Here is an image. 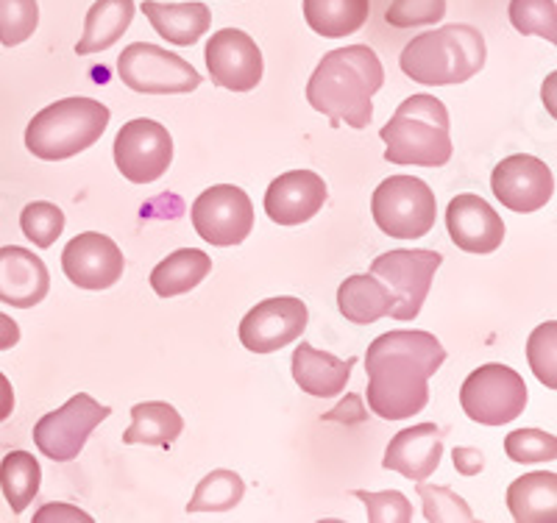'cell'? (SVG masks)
<instances>
[{
	"mask_svg": "<svg viewBox=\"0 0 557 523\" xmlns=\"http://www.w3.org/2000/svg\"><path fill=\"white\" fill-rule=\"evenodd\" d=\"M446 362V348L430 332H387L366 353L368 407L382 421H405L430 401V378Z\"/></svg>",
	"mask_w": 557,
	"mask_h": 523,
	"instance_id": "1",
	"label": "cell"
},
{
	"mask_svg": "<svg viewBox=\"0 0 557 523\" xmlns=\"http://www.w3.org/2000/svg\"><path fill=\"white\" fill-rule=\"evenodd\" d=\"M385 84V67L374 48L346 45L330 51L307 84V101L315 112L326 114L332 126L366 128L374 117V98Z\"/></svg>",
	"mask_w": 557,
	"mask_h": 523,
	"instance_id": "2",
	"label": "cell"
},
{
	"mask_svg": "<svg viewBox=\"0 0 557 523\" xmlns=\"http://www.w3.org/2000/svg\"><path fill=\"white\" fill-rule=\"evenodd\" d=\"M485 37L474 26L451 23L435 32L418 34L401 51V70L426 87H449L474 78L485 67Z\"/></svg>",
	"mask_w": 557,
	"mask_h": 523,
	"instance_id": "3",
	"label": "cell"
},
{
	"mask_svg": "<svg viewBox=\"0 0 557 523\" xmlns=\"http://www.w3.org/2000/svg\"><path fill=\"white\" fill-rule=\"evenodd\" d=\"M385 159L393 164L444 167L451 159L449 112L435 95H410L382 126Z\"/></svg>",
	"mask_w": 557,
	"mask_h": 523,
	"instance_id": "4",
	"label": "cell"
},
{
	"mask_svg": "<svg viewBox=\"0 0 557 523\" xmlns=\"http://www.w3.org/2000/svg\"><path fill=\"white\" fill-rule=\"evenodd\" d=\"M109 117L112 112L92 98H64L34 114L26 128V148L45 162H62L96 146Z\"/></svg>",
	"mask_w": 557,
	"mask_h": 523,
	"instance_id": "5",
	"label": "cell"
},
{
	"mask_svg": "<svg viewBox=\"0 0 557 523\" xmlns=\"http://www.w3.org/2000/svg\"><path fill=\"white\" fill-rule=\"evenodd\" d=\"M374 221L393 240H421L435 228L437 201L430 184L416 176H391L371 198Z\"/></svg>",
	"mask_w": 557,
	"mask_h": 523,
	"instance_id": "6",
	"label": "cell"
},
{
	"mask_svg": "<svg viewBox=\"0 0 557 523\" xmlns=\"http://www.w3.org/2000/svg\"><path fill=\"white\" fill-rule=\"evenodd\" d=\"M462 412L474 423L505 426L527 407V385L519 371L507 365H482L460 387Z\"/></svg>",
	"mask_w": 557,
	"mask_h": 523,
	"instance_id": "7",
	"label": "cell"
},
{
	"mask_svg": "<svg viewBox=\"0 0 557 523\" xmlns=\"http://www.w3.org/2000/svg\"><path fill=\"white\" fill-rule=\"evenodd\" d=\"M441 262H444L441 253L424 251V248H416V251L399 248V251H387L374 259L371 276L380 278L393 292V321H416L430 296L432 278Z\"/></svg>",
	"mask_w": 557,
	"mask_h": 523,
	"instance_id": "8",
	"label": "cell"
},
{
	"mask_svg": "<svg viewBox=\"0 0 557 523\" xmlns=\"http://www.w3.org/2000/svg\"><path fill=\"white\" fill-rule=\"evenodd\" d=\"M117 76L143 95H184L198 89L201 76L187 59L151 42H132L117 59Z\"/></svg>",
	"mask_w": 557,
	"mask_h": 523,
	"instance_id": "9",
	"label": "cell"
},
{
	"mask_svg": "<svg viewBox=\"0 0 557 523\" xmlns=\"http://www.w3.org/2000/svg\"><path fill=\"white\" fill-rule=\"evenodd\" d=\"M112 415L107 403H98L87 393H76L64 407L42 415L34 426V443L48 460L70 462L82 454L89 435L101 426V421Z\"/></svg>",
	"mask_w": 557,
	"mask_h": 523,
	"instance_id": "10",
	"label": "cell"
},
{
	"mask_svg": "<svg viewBox=\"0 0 557 523\" xmlns=\"http://www.w3.org/2000/svg\"><path fill=\"white\" fill-rule=\"evenodd\" d=\"M190 217L198 237L209 246H240L253 228V203L235 184H215L196 198Z\"/></svg>",
	"mask_w": 557,
	"mask_h": 523,
	"instance_id": "11",
	"label": "cell"
},
{
	"mask_svg": "<svg viewBox=\"0 0 557 523\" xmlns=\"http://www.w3.org/2000/svg\"><path fill=\"white\" fill-rule=\"evenodd\" d=\"M173 162V137L148 117L128 121L114 137V164L132 184H151Z\"/></svg>",
	"mask_w": 557,
	"mask_h": 523,
	"instance_id": "12",
	"label": "cell"
},
{
	"mask_svg": "<svg viewBox=\"0 0 557 523\" xmlns=\"http://www.w3.org/2000/svg\"><path fill=\"white\" fill-rule=\"evenodd\" d=\"M310 312L298 298L282 296L257 303L240 321V343L251 353H273L305 335Z\"/></svg>",
	"mask_w": 557,
	"mask_h": 523,
	"instance_id": "13",
	"label": "cell"
},
{
	"mask_svg": "<svg viewBox=\"0 0 557 523\" xmlns=\"http://www.w3.org/2000/svg\"><path fill=\"white\" fill-rule=\"evenodd\" d=\"M491 187L502 207L519 212V215H530L552 201L555 176L544 159L530 157V153H513L496 164Z\"/></svg>",
	"mask_w": 557,
	"mask_h": 523,
	"instance_id": "14",
	"label": "cell"
},
{
	"mask_svg": "<svg viewBox=\"0 0 557 523\" xmlns=\"http://www.w3.org/2000/svg\"><path fill=\"white\" fill-rule=\"evenodd\" d=\"M207 70L212 84L232 92H251L262 82V51L240 28H223L207 42Z\"/></svg>",
	"mask_w": 557,
	"mask_h": 523,
	"instance_id": "15",
	"label": "cell"
},
{
	"mask_svg": "<svg viewBox=\"0 0 557 523\" xmlns=\"http://www.w3.org/2000/svg\"><path fill=\"white\" fill-rule=\"evenodd\" d=\"M126 259L107 234H76L62 251V271L82 290H109L121 282Z\"/></svg>",
	"mask_w": 557,
	"mask_h": 523,
	"instance_id": "16",
	"label": "cell"
},
{
	"mask_svg": "<svg viewBox=\"0 0 557 523\" xmlns=\"http://www.w3.org/2000/svg\"><path fill=\"white\" fill-rule=\"evenodd\" d=\"M326 203V182L312 171H290L273 178L265 192V215L278 226H301Z\"/></svg>",
	"mask_w": 557,
	"mask_h": 523,
	"instance_id": "17",
	"label": "cell"
},
{
	"mask_svg": "<svg viewBox=\"0 0 557 523\" xmlns=\"http://www.w3.org/2000/svg\"><path fill=\"white\" fill-rule=\"evenodd\" d=\"M446 226L451 242L469 253H494L505 240V223L496 215V209L471 192L451 198L446 209Z\"/></svg>",
	"mask_w": 557,
	"mask_h": 523,
	"instance_id": "18",
	"label": "cell"
},
{
	"mask_svg": "<svg viewBox=\"0 0 557 523\" xmlns=\"http://www.w3.org/2000/svg\"><path fill=\"white\" fill-rule=\"evenodd\" d=\"M51 290V273L42 259L28 248H0V303L32 309Z\"/></svg>",
	"mask_w": 557,
	"mask_h": 523,
	"instance_id": "19",
	"label": "cell"
},
{
	"mask_svg": "<svg viewBox=\"0 0 557 523\" xmlns=\"http://www.w3.org/2000/svg\"><path fill=\"white\" fill-rule=\"evenodd\" d=\"M444 460V437L435 423H418L410 429L399 432L387 443L385 460L382 468L385 471L401 473L405 480L421 482L430 480Z\"/></svg>",
	"mask_w": 557,
	"mask_h": 523,
	"instance_id": "20",
	"label": "cell"
},
{
	"mask_svg": "<svg viewBox=\"0 0 557 523\" xmlns=\"http://www.w3.org/2000/svg\"><path fill=\"white\" fill-rule=\"evenodd\" d=\"M355 362V357L341 360L335 353L318 351L310 343H301L293 351V378L301 387V393H310L315 398L341 396L346 390L348 378H351Z\"/></svg>",
	"mask_w": 557,
	"mask_h": 523,
	"instance_id": "21",
	"label": "cell"
},
{
	"mask_svg": "<svg viewBox=\"0 0 557 523\" xmlns=\"http://www.w3.org/2000/svg\"><path fill=\"white\" fill-rule=\"evenodd\" d=\"M143 14H146L159 37L178 45V48L196 45L209 32V23H212V12L203 3H157V0H146Z\"/></svg>",
	"mask_w": 557,
	"mask_h": 523,
	"instance_id": "22",
	"label": "cell"
},
{
	"mask_svg": "<svg viewBox=\"0 0 557 523\" xmlns=\"http://www.w3.org/2000/svg\"><path fill=\"white\" fill-rule=\"evenodd\" d=\"M507 507L519 523L557 521V476L552 471L524 473L507 487Z\"/></svg>",
	"mask_w": 557,
	"mask_h": 523,
	"instance_id": "23",
	"label": "cell"
},
{
	"mask_svg": "<svg viewBox=\"0 0 557 523\" xmlns=\"http://www.w3.org/2000/svg\"><path fill=\"white\" fill-rule=\"evenodd\" d=\"M134 20V0H96L84 20V34L76 42L78 57L109 51Z\"/></svg>",
	"mask_w": 557,
	"mask_h": 523,
	"instance_id": "24",
	"label": "cell"
},
{
	"mask_svg": "<svg viewBox=\"0 0 557 523\" xmlns=\"http://www.w3.org/2000/svg\"><path fill=\"white\" fill-rule=\"evenodd\" d=\"M337 309L355 326H371L391 315L393 292L376 276H348L337 290Z\"/></svg>",
	"mask_w": 557,
	"mask_h": 523,
	"instance_id": "25",
	"label": "cell"
},
{
	"mask_svg": "<svg viewBox=\"0 0 557 523\" xmlns=\"http://www.w3.org/2000/svg\"><path fill=\"white\" fill-rule=\"evenodd\" d=\"M212 271V259L198 248H178L171 257L162 259L151 271V287L157 296L176 298L196 290L198 284Z\"/></svg>",
	"mask_w": 557,
	"mask_h": 523,
	"instance_id": "26",
	"label": "cell"
},
{
	"mask_svg": "<svg viewBox=\"0 0 557 523\" xmlns=\"http://www.w3.org/2000/svg\"><path fill=\"white\" fill-rule=\"evenodd\" d=\"M184 432V421L168 401H146L132 407V426L123 432L126 446H173Z\"/></svg>",
	"mask_w": 557,
	"mask_h": 523,
	"instance_id": "27",
	"label": "cell"
},
{
	"mask_svg": "<svg viewBox=\"0 0 557 523\" xmlns=\"http://www.w3.org/2000/svg\"><path fill=\"white\" fill-rule=\"evenodd\" d=\"M371 0H305L307 26L326 39L351 37L366 26Z\"/></svg>",
	"mask_w": 557,
	"mask_h": 523,
	"instance_id": "28",
	"label": "cell"
},
{
	"mask_svg": "<svg viewBox=\"0 0 557 523\" xmlns=\"http://www.w3.org/2000/svg\"><path fill=\"white\" fill-rule=\"evenodd\" d=\"M39 482H42V468L28 451H12L0 462V490L7 496L14 515L32 505L39 493Z\"/></svg>",
	"mask_w": 557,
	"mask_h": 523,
	"instance_id": "29",
	"label": "cell"
},
{
	"mask_svg": "<svg viewBox=\"0 0 557 523\" xmlns=\"http://www.w3.org/2000/svg\"><path fill=\"white\" fill-rule=\"evenodd\" d=\"M246 496V482L240 480V473L235 471H212L198 482L196 493H193L187 512H226L235 510Z\"/></svg>",
	"mask_w": 557,
	"mask_h": 523,
	"instance_id": "30",
	"label": "cell"
},
{
	"mask_svg": "<svg viewBox=\"0 0 557 523\" xmlns=\"http://www.w3.org/2000/svg\"><path fill=\"white\" fill-rule=\"evenodd\" d=\"M510 23L519 34H535L546 42H557L555 0H510Z\"/></svg>",
	"mask_w": 557,
	"mask_h": 523,
	"instance_id": "31",
	"label": "cell"
},
{
	"mask_svg": "<svg viewBox=\"0 0 557 523\" xmlns=\"http://www.w3.org/2000/svg\"><path fill=\"white\" fill-rule=\"evenodd\" d=\"M39 26L37 0H0V42L17 48L34 37Z\"/></svg>",
	"mask_w": 557,
	"mask_h": 523,
	"instance_id": "32",
	"label": "cell"
},
{
	"mask_svg": "<svg viewBox=\"0 0 557 523\" xmlns=\"http://www.w3.org/2000/svg\"><path fill=\"white\" fill-rule=\"evenodd\" d=\"M20 228L37 248H51L64 232V212L57 203L34 201L23 209Z\"/></svg>",
	"mask_w": 557,
	"mask_h": 523,
	"instance_id": "33",
	"label": "cell"
},
{
	"mask_svg": "<svg viewBox=\"0 0 557 523\" xmlns=\"http://www.w3.org/2000/svg\"><path fill=\"white\" fill-rule=\"evenodd\" d=\"M418 496L424 505V518L430 523H446V521H474V512L466 505V498L457 496L451 487L444 485H426L424 480L418 482Z\"/></svg>",
	"mask_w": 557,
	"mask_h": 523,
	"instance_id": "34",
	"label": "cell"
},
{
	"mask_svg": "<svg viewBox=\"0 0 557 523\" xmlns=\"http://www.w3.org/2000/svg\"><path fill=\"white\" fill-rule=\"evenodd\" d=\"M527 362L549 390L557 387V323H541L527 340Z\"/></svg>",
	"mask_w": 557,
	"mask_h": 523,
	"instance_id": "35",
	"label": "cell"
},
{
	"mask_svg": "<svg viewBox=\"0 0 557 523\" xmlns=\"http://www.w3.org/2000/svg\"><path fill=\"white\" fill-rule=\"evenodd\" d=\"M505 451L513 462H552L557 457V437L541 429H519L505 437Z\"/></svg>",
	"mask_w": 557,
	"mask_h": 523,
	"instance_id": "36",
	"label": "cell"
},
{
	"mask_svg": "<svg viewBox=\"0 0 557 523\" xmlns=\"http://www.w3.org/2000/svg\"><path fill=\"white\" fill-rule=\"evenodd\" d=\"M446 17V0H393L385 20L393 28L435 26Z\"/></svg>",
	"mask_w": 557,
	"mask_h": 523,
	"instance_id": "37",
	"label": "cell"
},
{
	"mask_svg": "<svg viewBox=\"0 0 557 523\" xmlns=\"http://www.w3.org/2000/svg\"><path fill=\"white\" fill-rule=\"evenodd\" d=\"M368 510V521L371 523H410L412 521V505L407 501L405 493L399 490H382L368 493L355 490Z\"/></svg>",
	"mask_w": 557,
	"mask_h": 523,
	"instance_id": "38",
	"label": "cell"
},
{
	"mask_svg": "<svg viewBox=\"0 0 557 523\" xmlns=\"http://www.w3.org/2000/svg\"><path fill=\"white\" fill-rule=\"evenodd\" d=\"M451 462H455V471L462 473V476H476L485 468V457H482L480 448H455Z\"/></svg>",
	"mask_w": 557,
	"mask_h": 523,
	"instance_id": "39",
	"label": "cell"
},
{
	"mask_svg": "<svg viewBox=\"0 0 557 523\" xmlns=\"http://www.w3.org/2000/svg\"><path fill=\"white\" fill-rule=\"evenodd\" d=\"M34 521L37 523H48V521H84L89 523L92 521V515H87V512L76 510V507H70V505H45L42 510L34 515Z\"/></svg>",
	"mask_w": 557,
	"mask_h": 523,
	"instance_id": "40",
	"label": "cell"
},
{
	"mask_svg": "<svg viewBox=\"0 0 557 523\" xmlns=\"http://www.w3.org/2000/svg\"><path fill=\"white\" fill-rule=\"evenodd\" d=\"M368 412L362 410V398L360 396H348L341 407H335L332 412L323 415V421H341V423H362Z\"/></svg>",
	"mask_w": 557,
	"mask_h": 523,
	"instance_id": "41",
	"label": "cell"
},
{
	"mask_svg": "<svg viewBox=\"0 0 557 523\" xmlns=\"http://www.w3.org/2000/svg\"><path fill=\"white\" fill-rule=\"evenodd\" d=\"M20 343V326L9 315L0 312V351H9Z\"/></svg>",
	"mask_w": 557,
	"mask_h": 523,
	"instance_id": "42",
	"label": "cell"
},
{
	"mask_svg": "<svg viewBox=\"0 0 557 523\" xmlns=\"http://www.w3.org/2000/svg\"><path fill=\"white\" fill-rule=\"evenodd\" d=\"M14 412V387L7 378V373L0 371V423L7 421Z\"/></svg>",
	"mask_w": 557,
	"mask_h": 523,
	"instance_id": "43",
	"label": "cell"
}]
</instances>
